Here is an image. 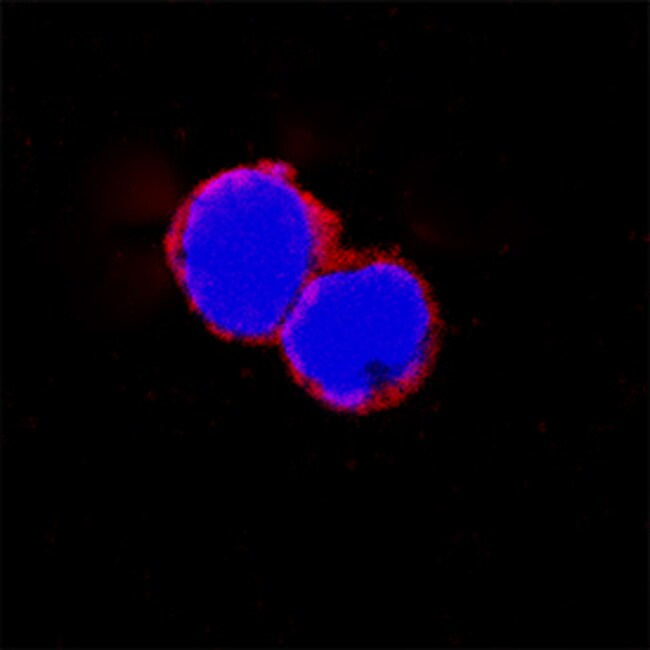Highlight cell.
<instances>
[{"mask_svg": "<svg viewBox=\"0 0 650 650\" xmlns=\"http://www.w3.org/2000/svg\"><path fill=\"white\" fill-rule=\"evenodd\" d=\"M337 215L264 159L222 170L179 206L168 265L191 309L231 342H274L310 280L342 249Z\"/></svg>", "mask_w": 650, "mask_h": 650, "instance_id": "obj_1", "label": "cell"}, {"mask_svg": "<svg viewBox=\"0 0 650 650\" xmlns=\"http://www.w3.org/2000/svg\"><path fill=\"white\" fill-rule=\"evenodd\" d=\"M440 336L437 304L409 262L341 250L306 285L276 342L311 396L360 415L412 395L433 368Z\"/></svg>", "mask_w": 650, "mask_h": 650, "instance_id": "obj_2", "label": "cell"}]
</instances>
